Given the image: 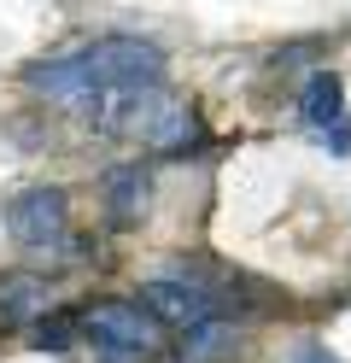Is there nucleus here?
<instances>
[{
  "label": "nucleus",
  "instance_id": "f257e3e1",
  "mask_svg": "<svg viewBox=\"0 0 351 363\" xmlns=\"http://www.w3.org/2000/svg\"><path fill=\"white\" fill-rule=\"evenodd\" d=\"M23 88L100 135H147L164 106V53L140 35H100L70 53L35 59L23 71Z\"/></svg>",
  "mask_w": 351,
  "mask_h": 363
},
{
  "label": "nucleus",
  "instance_id": "39448f33",
  "mask_svg": "<svg viewBox=\"0 0 351 363\" xmlns=\"http://www.w3.org/2000/svg\"><path fill=\"white\" fill-rule=\"evenodd\" d=\"M299 111H304V129L322 135L334 152L351 147V118H345V88L334 71H316L311 82H304V94H299Z\"/></svg>",
  "mask_w": 351,
  "mask_h": 363
},
{
  "label": "nucleus",
  "instance_id": "6e6552de",
  "mask_svg": "<svg viewBox=\"0 0 351 363\" xmlns=\"http://www.w3.org/2000/svg\"><path fill=\"white\" fill-rule=\"evenodd\" d=\"M70 334H82L77 311H53V316H41V323H35V346H41V352H65Z\"/></svg>",
  "mask_w": 351,
  "mask_h": 363
},
{
  "label": "nucleus",
  "instance_id": "7ed1b4c3",
  "mask_svg": "<svg viewBox=\"0 0 351 363\" xmlns=\"http://www.w3.org/2000/svg\"><path fill=\"white\" fill-rule=\"evenodd\" d=\"M135 299L152 311V323L164 334H199L217 323V293L194 276H152V281H140Z\"/></svg>",
  "mask_w": 351,
  "mask_h": 363
},
{
  "label": "nucleus",
  "instance_id": "20e7f679",
  "mask_svg": "<svg viewBox=\"0 0 351 363\" xmlns=\"http://www.w3.org/2000/svg\"><path fill=\"white\" fill-rule=\"evenodd\" d=\"M6 235L23 252H53L70 235V194L65 188H23L6 199Z\"/></svg>",
  "mask_w": 351,
  "mask_h": 363
},
{
  "label": "nucleus",
  "instance_id": "1a4fd4ad",
  "mask_svg": "<svg viewBox=\"0 0 351 363\" xmlns=\"http://www.w3.org/2000/svg\"><path fill=\"white\" fill-rule=\"evenodd\" d=\"M293 363H340V357L328 352V346H299V352H293Z\"/></svg>",
  "mask_w": 351,
  "mask_h": 363
},
{
  "label": "nucleus",
  "instance_id": "f03ea898",
  "mask_svg": "<svg viewBox=\"0 0 351 363\" xmlns=\"http://www.w3.org/2000/svg\"><path fill=\"white\" fill-rule=\"evenodd\" d=\"M77 323H82V340L106 363H147L164 346V328L140 299H94L77 311Z\"/></svg>",
  "mask_w": 351,
  "mask_h": 363
},
{
  "label": "nucleus",
  "instance_id": "423d86ee",
  "mask_svg": "<svg viewBox=\"0 0 351 363\" xmlns=\"http://www.w3.org/2000/svg\"><path fill=\"white\" fill-rule=\"evenodd\" d=\"M47 316V281L30 269H0V334H18Z\"/></svg>",
  "mask_w": 351,
  "mask_h": 363
},
{
  "label": "nucleus",
  "instance_id": "0eeeda50",
  "mask_svg": "<svg viewBox=\"0 0 351 363\" xmlns=\"http://www.w3.org/2000/svg\"><path fill=\"white\" fill-rule=\"evenodd\" d=\"M147 194H152V182L140 164H117L106 176V223L111 229H135L140 217H147Z\"/></svg>",
  "mask_w": 351,
  "mask_h": 363
}]
</instances>
